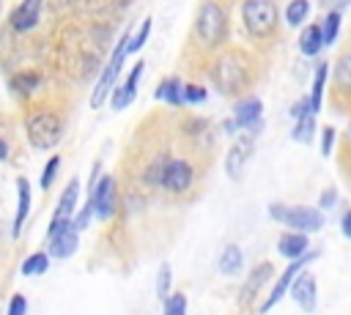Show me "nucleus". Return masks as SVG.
I'll list each match as a JSON object with an SVG mask.
<instances>
[{
  "mask_svg": "<svg viewBox=\"0 0 351 315\" xmlns=\"http://www.w3.org/2000/svg\"><path fill=\"white\" fill-rule=\"evenodd\" d=\"M340 230H343V236L351 241V211L343 214V219H340Z\"/></svg>",
  "mask_w": 351,
  "mask_h": 315,
  "instance_id": "ea45409f",
  "label": "nucleus"
},
{
  "mask_svg": "<svg viewBox=\"0 0 351 315\" xmlns=\"http://www.w3.org/2000/svg\"><path fill=\"white\" fill-rule=\"evenodd\" d=\"M241 22L250 38L266 41L277 33L280 22V8L274 0H244L241 3Z\"/></svg>",
  "mask_w": 351,
  "mask_h": 315,
  "instance_id": "7ed1b4c3",
  "label": "nucleus"
},
{
  "mask_svg": "<svg viewBox=\"0 0 351 315\" xmlns=\"http://www.w3.org/2000/svg\"><path fill=\"white\" fill-rule=\"evenodd\" d=\"M195 181V167L186 159H167L165 173H162V189L170 194H181L192 186Z\"/></svg>",
  "mask_w": 351,
  "mask_h": 315,
  "instance_id": "1a4fd4ad",
  "label": "nucleus"
},
{
  "mask_svg": "<svg viewBox=\"0 0 351 315\" xmlns=\"http://www.w3.org/2000/svg\"><path fill=\"white\" fill-rule=\"evenodd\" d=\"M318 255H321L318 249H310L307 255H302V257H296V260H288L285 271H282V274H280V277L274 279V285H271V290H269L266 301L261 304V315H263V312H269L271 307H277V304H280V301L285 299V293L291 290L293 279H296V277H299V274H302V271H304V268H307V266H310V263H313V260H315Z\"/></svg>",
  "mask_w": 351,
  "mask_h": 315,
  "instance_id": "0eeeda50",
  "label": "nucleus"
},
{
  "mask_svg": "<svg viewBox=\"0 0 351 315\" xmlns=\"http://www.w3.org/2000/svg\"><path fill=\"white\" fill-rule=\"evenodd\" d=\"M165 164H167V156H159L148 164L145 170V184L148 186H162V173H165Z\"/></svg>",
  "mask_w": 351,
  "mask_h": 315,
  "instance_id": "c756f323",
  "label": "nucleus"
},
{
  "mask_svg": "<svg viewBox=\"0 0 351 315\" xmlns=\"http://www.w3.org/2000/svg\"><path fill=\"white\" fill-rule=\"evenodd\" d=\"M170 282H173L170 263H162V266H159V274H156V296H159V299H167V296H170Z\"/></svg>",
  "mask_w": 351,
  "mask_h": 315,
  "instance_id": "7c9ffc66",
  "label": "nucleus"
},
{
  "mask_svg": "<svg viewBox=\"0 0 351 315\" xmlns=\"http://www.w3.org/2000/svg\"><path fill=\"white\" fill-rule=\"evenodd\" d=\"M41 3L44 0H22L14 11H11V16H8V22H11V27L16 30V33H25V30H33L36 25H38V14H41Z\"/></svg>",
  "mask_w": 351,
  "mask_h": 315,
  "instance_id": "4468645a",
  "label": "nucleus"
},
{
  "mask_svg": "<svg viewBox=\"0 0 351 315\" xmlns=\"http://www.w3.org/2000/svg\"><path fill=\"white\" fill-rule=\"evenodd\" d=\"M162 315H186V296L184 293H170L165 299V312Z\"/></svg>",
  "mask_w": 351,
  "mask_h": 315,
  "instance_id": "2f4dec72",
  "label": "nucleus"
},
{
  "mask_svg": "<svg viewBox=\"0 0 351 315\" xmlns=\"http://www.w3.org/2000/svg\"><path fill=\"white\" fill-rule=\"evenodd\" d=\"M8 156V145H5V140H0V162Z\"/></svg>",
  "mask_w": 351,
  "mask_h": 315,
  "instance_id": "a19ab883",
  "label": "nucleus"
},
{
  "mask_svg": "<svg viewBox=\"0 0 351 315\" xmlns=\"http://www.w3.org/2000/svg\"><path fill=\"white\" fill-rule=\"evenodd\" d=\"M206 99H208V90L203 85H197V82L184 85V104H203Z\"/></svg>",
  "mask_w": 351,
  "mask_h": 315,
  "instance_id": "473e14b6",
  "label": "nucleus"
},
{
  "mask_svg": "<svg viewBox=\"0 0 351 315\" xmlns=\"http://www.w3.org/2000/svg\"><path fill=\"white\" fill-rule=\"evenodd\" d=\"M27 129V140L30 145H36L38 151H47V148H55L63 137V118L52 110H38L27 118L25 123Z\"/></svg>",
  "mask_w": 351,
  "mask_h": 315,
  "instance_id": "39448f33",
  "label": "nucleus"
},
{
  "mask_svg": "<svg viewBox=\"0 0 351 315\" xmlns=\"http://www.w3.org/2000/svg\"><path fill=\"white\" fill-rule=\"evenodd\" d=\"M16 192H19V203H16V219H14V236H19L27 214H30V181L27 178H16Z\"/></svg>",
  "mask_w": 351,
  "mask_h": 315,
  "instance_id": "b1692460",
  "label": "nucleus"
},
{
  "mask_svg": "<svg viewBox=\"0 0 351 315\" xmlns=\"http://www.w3.org/2000/svg\"><path fill=\"white\" fill-rule=\"evenodd\" d=\"M313 134H315V115L299 118V121L293 123V129H291V137H293L296 142H302V145H307V142L313 140Z\"/></svg>",
  "mask_w": 351,
  "mask_h": 315,
  "instance_id": "cd10ccee",
  "label": "nucleus"
},
{
  "mask_svg": "<svg viewBox=\"0 0 351 315\" xmlns=\"http://www.w3.org/2000/svg\"><path fill=\"white\" fill-rule=\"evenodd\" d=\"M277 252L285 260H296L307 252V233H282L277 241Z\"/></svg>",
  "mask_w": 351,
  "mask_h": 315,
  "instance_id": "6ab92c4d",
  "label": "nucleus"
},
{
  "mask_svg": "<svg viewBox=\"0 0 351 315\" xmlns=\"http://www.w3.org/2000/svg\"><path fill=\"white\" fill-rule=\"evenodd\" d=\"M269 274H271V263H261V266H255L252 268V274L247 277V282L241 285V304H250L258 293H261V288L266 285V279H269Z\"/></svg>",
  "mask_w": 351,
  "mask_h": 315,
  "instance_id": "f3484780",
  "label": "nucleus"
},
{
  "mask_svg": "<svg viewBox=\"0 0 351 315\" xmlns=\"http://www.w3.org/2000/svg\"><path fill=\"white\" fill-rule=\"evenodd\" d=\"M228 38V5L222 0H200L192 22V41L203 52H217Z\"/></svg>",
  "mask_w": 351,
  "mask_h": 315,
  "instance_id": "f03ea898",
  "label": "nucleus"
},
{
  "mask_svg": "<svg viewBox=\"0 0 351 315\" xmlns=\"http://www.w3.org/2000/svg\"><path fill=\"white\" fill-rule=\"evenodd\" d=\"M252 148H255V134H241V137L230 145V151H228V156H225V173H228L230 181H241L244 164H247V159L252 156Z\"/></svg>",
  "mask_w": 351,
  "mask_h": 315,
  "instance_id": "9b49d317",
  "label": "nucleus"
},
{
  "mask_svg": "<svg viewBox=\"0 0 351 315\" xmlns=\"http://www.w3.org/2000/svg\"><path fill=\"white\" fill-rule=\"evenodd\" d=\"M129 38H132V27H126V30L121 33V38H118V44H115V49H112V55H110V63H107V66L101 68V74H99V82H96L93 96H90V107H93V110L104 104V99L110 96V90H115V79H118V74H121Z\"/></svg>",
  "mask_w": 351,
  "mask_h": 315,
  "instance_id": "423d86ee",
  "label": "nucleus"
},
{
  "mask_svg": "<svg viewBox=\"0 0 351 315\" xmlns=\"http://www.w3.org/2000/svg\"><path fill=\"white\" fill-rule=\"evenodd\" d=\"M58 167H60V156L55 153V156L44 164V173H41V189H49V186H52V181H55V175H58Z\"/></svg>",
  "mask_w": 351,
  "mask_h": 315,
  "instance_id": "72a5a7b5",
  "label": "nucleus"
},
{
  "mask_svg": "<svg viewBox=\"0 0 351 315\" xmlns=\"http://www.w3.org/2000/svg\"><path fill=\"white\" fill-rule=\"evenodd\" d=\"M5 315H27V299L22 293H14L8 301V312Z\"/></svg>",
  "mask_w": 351,
  "mask_h": 315,
  "instance_id": "e433bc0d",
  "label": "nucleus"
},
{
  "mask_svg": "<svg viewBox=\"0 0 351 315\" xmlns=\"http://www.w3.org/2000/svg\"><path fill=\"white\" fill-rule=\"evenodd\" d=\"M151 25H154V19L151 16H145L143 22H140V27L132 33V38H129V47H126V55H132V52H140L143 49V44L148 41V36H151Z\"/></svg>",
  "mask_w": 351,
  "mask_h": 315,
  "instance_id": "c85d7f7f",
  "label": "nucleus"
},
{
  "mask_svg": "<svg viewBox=\"0 0 351 315\" xmlns=\"http://www.w3.org/2000/svg\"><path fill=\"white\" fill-rule=\"evenodd\" d=\"M288 293H291V299L299 304V310L313 312L315 304H318V282H315V274L304 268V271L293 279V285H291Z\"/></svg>",
  "mask_w": 351,
  "mask_h": 315,
  "instance_id": "ddd939ff",
  "label": "nucleus"
},
{
  "mask_svg": "<svg viewBox=\"0 0 351 315\" xmlns=\"http://www.w3.org/2000/svg\"><path fill=\"white\" fill-rule=\"evenodd\" d=\"M88 200L93 203V211L99 219H110L118 208V189H115V178L112 175H101L96 181V186L90 189Z\"/></svg>",
  "mask_w": 351,
  "mask_h": 315,
  "instance_id": "9d476101",
  "label": "nucleus"
},
{
  "mask_svg": "<svg viewBox=\"0 0 351 315\" xmlns=\"http://www.w3.org/2000/svg\"><path fill=\"white\" fill-rule=\"evenodd\" d=\"M241 266H244V255H241V247H239V244H228V247L219 252V260H217V268H219V274H225V277H233V274H239V271H241Z\"/></svg>",
  "mask_w": 351,
  "mask_h": 315,
  "instance_id": "4be33fe9",
  "label": "nucleus"
},
{
  "mask_svg": "<svg viewBox=\"0 0 351 315\" xmlns=\"http://www.w3.org/2000/svg\"><path fill=\"white\" fill-rule=\"evenodd\" d=\"M269 216L296 233H315L324 227V211L310 208V205H285V203H271Z\"/></svg>",
  "mask_w": 351,
  "mask_h": 315,
  "instance_id": "20e7f679",
  "label": "nucleus"
},
{
  "mask_svg": "<svg viewBox=\"0 0 351 315\" xmlns=\"http://www.w3.org/2000/svg\"><path fill=\"white\" fill-rule=\"evenodd\" d=\"M261 118H263V104H261V99L244 96V99L236 101V107H233V123H236V129L255 134V131L261 129Z\"/></svg>",
  "mask_w": 351,
  "mask_h": 315,
  "instance_id": "f8f14e48",
  "label": "nucleus"
},
{
  "mask_svg": "<svg viewBox=\"0 0 351 315\" xmlns=\"http://www.w3.org/2000/svg\"><path fill=\"white\" fill-rule=\"evenodd\" d=\"M335 203H337V192H335V189H326V192L321 194V200H318V208L326 211V208H332Z\"/></svg>",
  "mask_w": 351,
  "mask_h": 315,
  "instance_id": "58836bf2",
  "label": "nucleus"
},
{
  "mask_svg": "<svg viewBox=\"0 0 351 315\" xmlns=\"http://www.w3.org/2000/svg\"><path fill=\"white\" fill-rule=\"evenodd\" d=\"M11 85H14V90H19L22 96H27V93L38 85V77H36V74H19L16 79H11Z\"/></svg>",
  "mask_w": 351,
  "mask_h": 315,
  "instance_id": "f704fd0d",
  "label": "nucleus"
},
{
  "mask_svg": "<svg viewBox=\"0 0 351 315\" xmlns=\"http://www.w3.org/2000/svg\"><path fill=\"white\" fill-rule=\"evenodd\" d=\"M304 115H313V110H310V96H302L293 107H291V118H304Z\"/></svg>",
  "mask_w": 351,
  "mask_h": 315,
  "instance_id": "4c0bfd02",
  "label": "nucleus"
},
{
  "mask_svg": "<svg viewBox=\"0 0 351 315\" xmlns=\"http://www.w3.org/2000/svg\"><path fill=\"white\" fill-rule=\"evenodd\" d=\"M310 16V0H291L285 5V25L291 27H302Z\"/></svg>",
  "mask_w": 351,
  "mask_h": 315,
  "instance_id": "393cba45",
  "label": "nucleus"
},
{
  "mask_svg": "<svg viewBox=\"0 0 351 315\" xmlns=\"http://www.w3.org/2000/svg\"><path fill=\"white\" fill-rule=\"evenodd\" d=\"M77 197H80V181L71 178L58 200V208L52 214V222H49V230H47V241H52L55 236H60L66 227H71L74 222V211H77Z\"/></svg>",
  "mask_w": 351,
  "mask_h": 315,
  "instance_id": "6e6552de",
  "label": "nucleus"
},
{
  "mask_svg": "<svg viewBox=\"0 0 351 315\" xmlns=\"http://www.w3.org/2000/svg\"><path fill=\"white\" fill-rule=\"evenodd\" d=\"M77 244H80V233H77V227L71 225V227H66L60 236H55V238L49 241V255L66 260V257H71V255L77 252Z\"/></svg>",
  "mask_w": 351,
  "mask_h": 315,
  "instance_id": "a211bd4d",
  "label": "nucleus"
},
{
  "mask_svg": "<svg viewBox=\"0 0 351 315\" xmlns=\"http://www.w3.org/2000/svg\"><path fill=\"white\" fill-rule=\"evenodd\" d=\"M154 96H156V101H165L170 107H181L184 104V82L178 77H167L159 82Z\"/></svg>",
  "mask_w": 351,
  "mask_h": 315,
  "instance_id": "412c9836",
  "label": "nucleus"
},
{
  "mask_svg": "<svg viewBox=\"0 0 351 315\" xmlns=\"http://www.w3.org/2000/svg\"><path fill=\"white\" fill-rule=\"evenodd\" d=\"M47 268H49V252H33V255H27L25 263H22V274H25V277H38V274H44Z\"/></svg>",
  "mask_w": 351,
  "mask_h": 315,
  "instance_id": "bb28decb",
  "label": "nucleus"
},
{
  "mask_svg": "<svg viewBox=\"0 0 351 315\" xmlns=\"http://www.w3.org/2000/svg\"><path fill=\"white\" fill-rule=\"evenodd\" d=\"M332 88L335 93H343V96H351V47H346L337 60H335V68H332Z\"/></svg>",
  "mask_w": 351,
  "mask_h": 315,
  "instance_id": "dca6fc26",
  "label": "nucleus"
},
{
  "mask_svg": "<svg viewBox=\"0 0 351 315\" xmlns=\"http://www.w3.org/2000/svg\"><path fill=\"white\" fill-rule=\"evenodd\" d=\"M324 49V36H321V25H307V27H302V33H299V52L304 55V58H315L318 52Z\"/></svg>",
  "mask_w": 351,
  "mask_h": 315,
  "instance_id": "aec40b11",
  "label": "nucleus"
},
{
  "mask_svg": "<svg viewBox=\"0 0 351 315\" xmlns=\"http://www.w3.org/2000/svg\"><path fill=\"white\" fill-rule=\"evenodd\" d=\"M140 77H143V60H137V63H134V68L129 71V77L123 79V85L112 90V110H123V107H129V104L134 101V96H137V85H140Z\"/></svg>",
  "mask_w": 351,
  "mask_h": 315,
  "instance_id": "2eb2a0df",
  "label": "nucleus"
},
{
  "mask_svg": "<svg viewBox=\"0 0 351 315\" xmlns=\"http://www.w3.org/2000/svg\"><path fill=\"white\" fill-rule=\"evenodd\" d=\"M326 79H329V63H318V66H315V74H313V90H310V110H313V115H315V112L321 110V104H324Z\"/></svg>",
  "mask_w": 351,
  "mask_h": 315,
  "instance_id": "5701e85b",
  "label": "nucleus"
},
{
  "mask_svg": "<svg viewBox=\"0 0 351 315\" xmlns=\"http://www.w3.org/2000/svg\"><path fill=\"white\" fill-rule=\"evenodd\" d=\"M208 79L222 96H241L252 85V66L250 58L239 49L219 52L208 66Z\"/></svg>",
  "mask_w": 351,
  "mask_h": 315,
  "instance_id": "f257e3e1",
  "label": "nucleus"
},
{
  "mask_svg": "<svg viewBox=\"0 0 351 315\" xmlns=\"http://www.w3.org/2000/svg\"><path fill=\"white\" fill-rule=\"evenodd\" d=\"M337 33H340V11L337 8H329L324 22H321V36H324V47L326 44H335L337 41Z\"/></svg>",
  "mask_w": 351,
  "mask_h": 315,
  "instance_id": "a878e982",
  "label": "nucleus"
},
{
  "mask_svg": "<svg viewBox=\"0 0 351 315\" xmlns=\"http://www.w3.org/2000/svg\"><path fill=\"white\" fill-rule=\"evenodd\" d=\"M335 134H337L335 126H324V129H321V153H324V156L332 153V148H335Z\"/></svg>",
  "mask_w": 351,
  "mask_h": 315,
  "instance_id": "c9c22d12",
  "label": "nucleus"
}]
</instances>
